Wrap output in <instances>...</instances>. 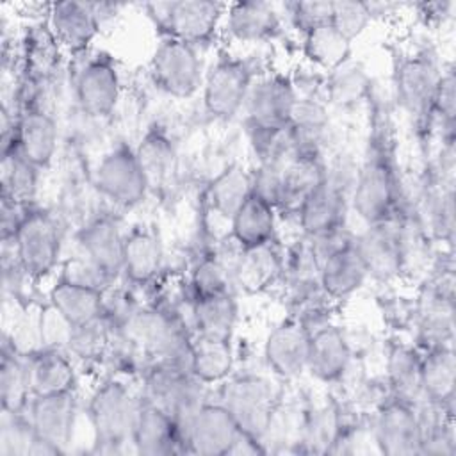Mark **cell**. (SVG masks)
Returning a JSON list of instances; mask_svg holds the SVG:
<instances>
[{
  "instance_id": "obj_51",
  "label": "cell",
  "mask_w": 456,
  "mask_h": 456,
  "mask_svg": "<svg viewBox=\"0 0 456 456\" xmlns=\"http://www.w3.org/2000/svg\"><path fill=\"white\" fill-rule=\"evenodd\" d=\"M287 12L292 27L301 34H305L319 25L331 21L333 2H326V0L292 2V4H287Z\"/></svg>"
},
{
  "instance_id": "obj_46",
  "label": "cell",
  "mask_w": 456,
  "mask_h": 456,
  "mask_svg": "<svg viewBox=\"0 0 456 456\" xmlns=\"http://www.w3.org/2000/svg\"><path fill=\"white\" fill-rule=\"evenodd\" d=\"M232 280H233V265H226V262L217 253H208L201 256L192 267V273H191L192 297L228 292Z\"/></svg>"
},
{
  "instance_id": "obj_15",
  "label": "cell",
  "mask_w": 456,
  "mask_h": 456,
  "mask_svg": "<svg viewBox=\"0 0 456 456\" xmlns=\"http://www.w3.org/2000/svg\"><path fill=\"white\" fill-rule=\"evenodd\" d=\"M374 440L381 452L390 456L420 454L422 422L419 404L390 397L374 419Z\"/></svg>"
},
{
  "instance_id": "obj_6",
  "label": "cell",
  "mask_w": 456,
  "mask_h": 456,
  "mask_svg": "<svg viewBox=\"0 0 456 456\" xmlns=\"http://www.w3.org/2000/svg\"><path fill=\"white\" fill-rule=\"evenodd\" d=\"M160 36L176 37L192 46L208 45L219 32L226 4L212 0H173L146 4Z\"/></svg>"
},
{
  "instance_id": "obj_17",
  "label": "cell",
  "mask_w": 456,
  "mask_h": 456,
  "mask_svg": "<svg viewBox=\"0 0 456 456\" xmlns=\"http://www.w3.org/2000/svg\"><path fill=\"white\" fill-rule=\"evenodd\" d=\"M305 324L308 328L306 372L322 383L340 381L351 363V347L344 331L322 319Z\"/></svg>"
},
{
  "instance_id": "obj_23",
  "label": "cell",
  "mask_w": 456,
  "mask_h": 456,
  "mask_svg": "<svg viewBox=\"0 0 456 456\" xmlns=\"http://www.w3.org/2000/svg\"><path fill=\"white\" fill-rule=\"evenodd\" d=\"M267 367L280 378L294 379L306 372L308 328L299 317H287L278 322L264 344Z\"/></svg>"
},
{
  "instance_id": "obj_32",
  "label": "cell",
  "mask_w": 456,
  "mask_h": 456,
  "mask_svg": "<svg viewBox=\"0 0 456 456\" xmlns=\"http://www.w3.org/2000/svg\"><path fill=\"white\" fill-rule=\"evenodd\" d=\"M25 356L32 395H52L75 390L77 374L66 353L55 347H46Z\"/></svg>"
},
{
  "instance_id": "obj_26",
  "label": "cell",
  "mask_w": 456,
  "mask_h": 456,
  "mask_svg": "<svg viewBox=\"0 0 456 456\" xmlns=\"http://www.w3.org/2000/svg\"><path fill=\"white\" fill-rule=\"evenodd\" d=\"M37 438L55 445L61 452L71 442L77 399L73 392L52 394V395H32L25 410Z\"/></svg>"
},
{
  "instance_id": "obj_5",
  "label": "cell",
  "mask_w": 456,
  "mask_h": 456,
  "mask_svg": "<svg viewBox=\"0 0 456 456\" xmlns=\"http://www.w3.org/2000/svg\"><path fill=\"white\" fill-rule=\"evenodd\" d=\"M139 403L141 397L118 379H107L94 390L87 410L98 451L114 452L123 444H132Z\"/></svg>"
},
{
  "instance_id": "obj_10",
  "label": "cell",
  "mask_w": 456,
  "mask_h": 456,
  "mask_svg": "<svg viewBox=\"0 0 456 456\" xmlns=\"http://www.w3.org/2000/svg\"><path fill=\"white\" fill-rule=\"evenodd\" d=\"M150 73L155 86L173 98H191L205 78L198 48L169 36H160L151 53Z\"/></svg>"
},
{
  "instance_id": "obj_1",
  "label": "cell",
  "mask_w": 456,
  "mask_h": 456,
  "mask_svg": "<svg viewBox=\"0 0 456 456\" xmlns=\"http://www.w3.org/2000/svg\"><path fill=\"white\" fill-rule=\"evenodd\" d=\"M399 196L401 183L392 139L387 132L374 128L354 178L351 205L365 224H372L394 217Z\"/></svg>"
},
{
  "instance_id": "obj_25",
  "label": "cell",
  "mask_w": 456,
  "mask_h": 456,
  "mask_svg": "<svg viewBox=\"0 0 456 456\" xmlns=\"http://www.w3.org/2000/svg\"><path fill=\"white\" fill-rule=\"evenodd\" d=\"M62 52L46 21L30 23L20 39L21 84L37 87L53 78L61 68Z\"/></svg>"
},
{
  "instance_id": "obj_42",
  "label": "cell",
  "mask_w": 456,
  "mask_h": 456,
  "mask_svg": "<svg viewBox=\"0 0 456 456\" xmlns=\"http://www.w3.org/2000/svg\"><path fill=\"white\" fill-rule=\"evenodd\" d=\"M351 52L353 41L342 36L331 23L319 25L303 34L305 59L326 73L347 62L351 59Z\"/></svg>"
},
{
  "instance_id": "obj_38",
  "label": "cell",
  "mask_w": 456,
  "mask_h": 456,
  "mask_svg": "<svg viewBox=\"0 0 456 456\" xmlns=\"http://www.w3.org/2000/svg\"><path fill=\"white\" fill-rule=\"evenodd\" d=\"M328 128V107L324 102L297 93L296 105L287 126L289 141L296 151L321 153L319 144Z\"/></svg>"
},
{
  "instance_id": "obj_20",
  "label": "cell",
  "mask_w": 456,
  "mask_h": 456,
  "mask_svg": "<svg viewBox=\"0 0 456 456\" xmlns=\"http://www.w3.org/2000/svg\"><path fill=\"white\" fill-rule=\"evenodd\" d=\"M328 167L321 153L290 151L278 166L276 183V210L297 212L306 196L324 180Z\"/></svg>"
},
{
  "instance_id": "obj_48",
  "label": "cell",
  "mask_w": 456,
  "mask_h": 456,
  "mask_svg": "<svg viewBox=\"0 0 456 456\" xmlns=\"http://www.w3.org/2000/svg\"><path fill=\"white\" fill-rule=\"evenodd\" d=\"M433 118L438 119L444 128L442 141H452L456 125V77L452 64L442 68L433 102Z\"/></svg>"
},
{
  "instance_id": "obj_9",
  "label": "cell",
  "mask_w": 456,
  "mask_h": 456,
  "mask_svg": "<svg viewBox=\"0 0 456 456\" xmlns=\"http://www.w3.org/2000/svg\"><path fill=\"white\" fill-rule=\"evenodd\" d=\"M219 403L232 413L240 431L262 440L271 428L276 392L273 383L256 374L223 381Z\"/></svg>"
},
{
  "instance_id": "obj_11",
  "label": "cell",
  "mask_w": 456,
  "mask_h": 456,
  "mask_svg": "<svg viewBox=\"0 0 456 456\" xmlns=\"http://www.w3.org/2000/svg\"><path fill=\"white\" fill-rule=\"evenodd\" d=\"M20 264L30 280H41L55 267L61 251V232L55 217L30 207L14 232Z\"/></svg>"
},
{
  "instance_id": "obj_22",
  "label": "cell",
  "mask_w": 456,
  "mask_h": 456,
  "mask_svg": "<svg viewBox=\"0 0 456 456\" xmlns=\"http://www.w3.org/2000/svg\"><path fill=\"white\" fill-rule=\"evenodd\" d=\"M369 271L354 237H346L319 258V289L331 299H346L367 280Z\"/></svg>"
},
{
  "instance_id": "obj_45",
  "label": "cell",
  "mask_w": 456,
  "mask_h": 456,
  "mask_svg": "<svg viewBox=\"0 0 456 456\" xmlns=\"http://www.w3.org/2000/svg\"><path fill=\"white\" fill-rule=\"evenodd\" d=\"M112 335H114V330L103 315L94 321L71 326L68 328V337H66L68 351L78 360H86V362L100 360L109 351Z\"/></svg>"
},
{
  "instance_id": "obj_12",
  "label": "cell",
  "mask_w": 456,
  "mask_h": 456,
  "mask_svg": "<svg viewBox=\"0 0 456 456\" xmlns=\"http://www.w3.org/2000/svg\"><path fill=\"white\" fill-rule=\"evenodd\" d=\"M94 185L103 198L123 208L139 205L150 191L135 150L126 142H118L102 157L94 171Z\"/></svg>"
},
{
  "instance_id": "obj_43",
  "label": "cell",
  "mask_w": 456,
  "mask_h": 456,
  "mask_svg": "<svg viewBox=\"0 0 456 456\" xmlns=\"http://www.w3.org/2000/svg\"><path fill=\"white\" fill-rule=\"evenodd\" d=\"M372 93V78L367 69L354 61H347L337 69L326 73L324 98L335 107H354Z\"/></svg>"
},
{
  "instance_id": "obj_34",
  "label": "cell",
  "mask_w": 456,
  "mask_h": 456,
  "mask_svg": "<svg viewBox=\"0 0 456 456\" xmlns=\"http://www.w3.org/2000/svg\"><path fill=\"white\" fill-rule=\"evenodd\" d=\"M420 374L424 399L440 406L454 404L456 358L452 346L428 347L420 354Z\"/></svg>"
},
{
  "instance_id": "obj_39",
  "label": "cell",
  "mask_w": 456,
  "mask_h": 456,
  "mask_svg": "<svg viewBox=\"0 0 456 456\" xmlns=\"http://www.w3.org/2000/svg\"><path fill=\"white\" fill-rule=\"evenodd\" d=\"M280 269V253L273 242L246 249L239 248L233 262V281L248 292H260L274 281Z\"/></svg>"
},
{
  "instance_id": "obj_33",
  "label": "cell",
  "mask_w": 456,
  "mask_h": 456,
  "mask_svg": "<svg viewBox=\"0 0 456 456\" xmlns=\"http://www.w3.org/2000/svg\"><path fill=\"white\" fill-rule=\"evenodd\" d=\"M148 189L166 185L176 169V146L160 123H151L134 148Z\"/></svg>"
},
{
  "instance_id": "obj_49",
  "label": "cell",
  "mask_w": 456,
  "mask_h": 456,
  "mask_svg": "<svg viewBox=\"0 0 456 456\" xmlns=\"http://www.w3.org/2000/svg\"><path fill=\"white\" fill-rule=\"evenodd\" d=\"M340 435V420L331 406L314 410L305 422L303 440L312 451H330Z\"/></svg>"
},
{
  "instance_id": "obj_40",
  "label": "cell",
  "mask_w": 456,
  "mask_h": 456,
  "mask_svg": "<svg viewBox=\"0 0 456 456\" xmlns=\"http://www.w3.org/2000/svg\"><path fill=\"white\" fill-rule=\"evenodd\" d=\"M32 397L27 356L21 354L9 340L2 344L0 358V401L2 411L20 413L27 410Z\"/></svg>"
},
{
  "instance_id": "obj_24",
  "label": "cell",
  "mask_w": 456,
  "mask_h": 456,
  "mask_svg": "<svg viewBox=\"0 0 456 456\" xmlns=\"http://www.w3.org/2000/svg\"><path fill=\"white\" fill-rule=\"evenodd\" d=\"M135 452L144 456H169L185 452V440L176 420L141 395L132 431Z\"/></svg>"
},
{
  "instance_id": "obj_41",
  "label": "cell",
  "mask_w": 456,
  "mask_h": 456,
  "mask_svg": "<svg viewBox=\"0 0 456 456\" xmlns=\"http://www.w3.org/2000/svg\"><path fill=\"white\" fill-rule=\"evenodd\" d=\"M387 378L392 395L411 404H419L424 399L420 354L415 347L406 344H395L387 356Z\"/></svg>"
},
{
  "instance_id": "obj_2",
  "label": "cell",
  "mask_w": 456,
  "mask_h": 456,
  "mask_svg": "<svg viewBox=\"0 0 456 456\" xmlns=\"http://www.w3.org/2000/svg\"><path fill=\"white\" fill-rule=\"evenodd\" d=\"M297 100V89L292 78L280 71H269L255 78L244 102L246 126L255 151L262 159L285 134L292 109Z\"/></svg>"
},
{
  "instance_id": "obj_36",
  "label": "cell",
  "mask_w": 456,
  "mask_h": 456,
  "mask_svg": "<svg viewBox=\"0 0 456 456\" xmlns=\"http://www.w3.org/2000/svg\"><path fill=\"white\" fill-rule=\"evenodd\" d=\"M191 319L194 335L230 340L237 322V301L232 290L192 297Z\"/></svg>"
},
{
  "instance_id": "obj_37",
  "label": "cell",
  "mask_w": 456,
  "mask_h": 456,
  "mask_svg": "<svg viewBox=\"0 0 456 456\" xmlns=\"http://www.w3.org/2000/svg\"><path fill=\"white\" fill-rule=\"evenodd\" d=\"M233 349L228 338L194 335L191 340L189 370L205 385L228 379L233 370Z\"/></svg>"
},
{
  "instance_id": "obj_35",
  "label": "cell",
  "mask_w": 456,
  "mask_h": 456,
  "mask_svg": "<svg viewBox=\"0 0 456 456\" xmlns=\"http://www.w3.org/2000/svg\"><path fill=\"white\" fill-rule=\"evenodd\" d=\"M251 192L253 173L246 171L240 164H228L208 182L205 201L208 210L230 221Z\"/></svg>"
},
{
  "instance_id": "obj_16",
  "label": "cell",
  "mask_w": 456,
  "mask_h": 456,
  "mask_svg": "<svg viewBox=\"0 0 456 456\" xmlns=\"http://www.w3.org/2000/svg\"><path fill=\"white\" fill-rule=\"evenodd\" d=\"M349 201L351 196H347L340 178L328 171L324 180L306 196L296 212L305 237L314 239L344 228Z\"/></svg>"
},
{
  "instance_id": "obj_14",
  "label": "cell",
  "mask_w": 456,
  "mask_h": 456,
  "mask_svg": "<svg viewBox=\"0 0 456 456\" xmlns=\"http://www.w3.org/2000/svg\"><path fill=\"white\" fill-rule=\"evenodd\" d=\"M75 98L80 110L91 118H107L121 98V75L109 52L89 57L75 77Z\"/></svg>"
},
{
  "instance_id": "obj_8",
  "label": "cell",
  "mask_w": 456,
  "mask_h": 456,
  "mask_svg": "<svg viewBox=\"0 0 456 456\" xmlns=\"http://www.w3.org/2000/svg\"><path fill=\"white\" fill-rule=\"evenodd\" d=\"M438 59L429 50H419L403 57L394 71L395 98L403 110L411 116L417 125L431 126L433 102L442 75Z\"/></svg>"
},
{
  "instance_id": "obj_18",
  "label": "cell",
  "mask_w": 456,
  "mask_h": 456,
  "mask_svg": "<svg viewBox=\"0 0 456 456\" xmlns=\"http://www.w3.org/2000/svg\"><path fill=\"white\" fill-rule=\"evenodd\" d=\"M239 435L240 428L232 413L219 401H205L185 429V452L226 456Z\"/></svg>"
},
{
  "instance_id": "obj_13",
  "label": "cell",
  "mask_w": 456,
  "mask_h": 456,
  "mask_svg": "<svg viewBox=\"0 0 456 456\" xmlns=\"http://www.w3.org/2000/svg\"><path fill=\"white\" fill-rule=\"evenodd\" d=\"M82 260L91 267L103 290L110 287L123 269L125 233L110 216H100L86 223L75 233Z\"/></svg>"
},
{
  "instance_id": "obj_27",
  "label": "cell",
  "mask_w": 456,
  "mask_h": 456,
  "mask_svg": "<svg viewBox=\"0 0 456 456\" xmlns=\"http://www.w3.org/2000/svg\"><path fill=\"white\" fill-rule=\"evenodd\" d=\"M46 23L50 25L61 46L75 55L84 53L102 28L94 2L71 0L50 4Z\"/></svg>"
},
{
  "instance_id": "obj_29",
  "label": "cell",
  "mask_w": 456,
  "mask_h": 456,
  "mask_svg": "<svg viewBox=\"0 0 456 456\" xmlns=\"http://www.w3.org/2000/svg\"><path fill=\"white\" fill-rule=\"evenodd\" d=\"M50 303L68 328L103 315V290L64 274L50 289Z\"/></svg>"
},
{
  "instance_id": "obj_19",
  "label": "cell",
  "mask_w": 456,
  "mask_h": 456,
  "mask_svg": "<svg viewBox=\"0 0 456 456\" xmlns=\"http://www.w3.org/2000/svg\"><path fill=\"white\" fill-rule=\"evenodd\" d=\"M59 142V128L53 116L32 98L21 100L16 118V144L20 153L37 169L52 164Z\"/></svg>"
},
{
  "instance_id": "obj_21",
  "label": "cell",
  "mask_w": 456,
  "mask_h": 456,
  "mask_svg": "<svg viewBox=\"0 0 456 456\" xmlns=\"http://www.w3.org/2000/svg\"><path fill=\"white\" fill-rule=\"evenodd\" d=\"M354 242L369 276L390 280L401 273L404 264V239L395 217L367 224V230L354 237Z\"/></svg>"
},
{
  "instance_id": "obj_7",
  "label": "cell",
  "mask_w": 456,
  "mask_h": 456,
  "mask_svg": "<svg viewBox=\"0 0 456 456\" xmlns=\"http://www.w3.org/2000/svg\"><path fill=\"white\" fill-rule=\"evenodd\" d=\"M255 78V64L249 59L221 52L203 78L205 110L223 121L235 118Z\"/></svg>"
},
{
  "instance_id": "obj_3",
  "label": "cell",
  "mask_w": 456,
  "mask_h": 456,
  "mask_svg": "<svg viewBox=\"0 0 456 456\" xmlns=\"http://www.w3.org/2000/svg\"><path fill=\"white\" fill-rule=\"evenodd\" d=\"M121 331L151 363H176L189 367L192 335L182 319L167 308H137Z\"/></svg>"
},
{
  "instance_id": "obj_28",
  "label": "cell",
  "mask_w": 456,
  "mask_h": 456,
  "mask_svg": "<svg viewBox=\"0 0 456 456\" xmlns=\"http://www.w3.org/2000/svg\"><path fill=\"white\" fill-rule=\"evenodd\" d=\"M224 27L232 39L262 43L274 39L281 30V16L274 4L260 0L233 2L226 5Z\"/></svg>"
},
{
  "instance_id": "obj_30",
  "label": "cell",
  "mask_w": 456,
  "mask_h": 456,
  "mask_svg": "<svg viewBox=\"0 0 456 456\" xmlns=\"http://www.w3.org/2000/svg\"><path fill=\"white\" fill-rule=\"evenodd\" d=\"M164 262V248L155 230L135 226L125 233L121 274L134 285L151 281Z\"/></svg>"
},
{
  "instance_id": "obj_44",
  "label": "cell",
  "mask_w": 456,
  "mask_h": 456,
  "mask_svg": "<svg viewBox=\"0 0 456 456\" xmlns=\"http://www.w3.org/2000/svg\"><path fill=\"white\" fill-rule=\"evenodd\" d=\"M39 171L32 162H28L18 150L2 153V171H0V185L2 194L0 200H7L23 207H30L36 191Z\"/></svg>"
},
{
  "instance_id": "obj_31",
  "label": "cell",
  "mask_w": 456,
  "mask_h": 456,
  "mask_svg": "<svg viewBox=\"0 0 456 456\" xmlns=\"http://www.w3.org/2000/svg\"><path fill=\"white\" fill-rule=\"evenodd\" d=\"M274 232L276 207L255 191L230 219V239L240 249L273 242Z\"/></svg>"
},
{
  "instance_id": "obj_4",
  "label": "cell",
  "mask_w": 456,
  "mask_h": 456,
  "mask_svg": "<svg viewBox=\"0 0 456 456\" xmlns=\"http://www.w3.org/2000/svg\"><path fill=\"white\" fill-rule=\"evenodd\" d=\"M142 397L167 411L185 440L189 422L205 403V383L185 365L150 363L144 372Z\"/></svg>"
},
{
  "instance_id": "obj_47",
  "label": "cell",
  "mask_w": 456,
  "mask_h": 456,
  "mask_svg": "<svg viewBox=\"0 0 456 456\" xmlns=\"http://www.w3.org/2000/svg\"><path fill=\"white\" fill-rule=\"evenodd\" d=\"M454 180L442 178L429 192H428V214L431 230L436 237L452 242L454 233Z\"/></svg>"
},
{
  "instance_id": "obj_50",
  "label": "cell",
  "mask_w": 456,
  "mask_h": 456,
  "mask_svg": "<svg viewBox=\"0 0 456 456\" xmlns=\"http://www.w3.org/2000/svg\"><path fill=\"white\" fill-rule=\"evenodd\" d=\"M370 21L372 18L367 11L365 2H333V14L330 23L349 41L362 36Z\"/></svg>"
}]
</instances>
